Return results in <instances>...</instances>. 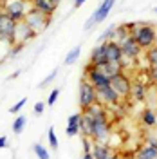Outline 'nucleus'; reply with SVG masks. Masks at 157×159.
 <instances>
[{
    "label": "nucleus",
    "instance_id": "42",
    "mask_svg": "<svg viewBox=\"0 0 157 159\" xmlns=\"http://www.w3.org/2000/svg\"><path fill=\"white\" fill-rule=\"evenodd\" d=\"M2 16H4V9H2V6H0V20H2Z\"/></svg>",
    "mask_w": 157,
    "mask_h": 159
},
{
    "label": "nucleus",
    "instance_id": "40",
    "mask_svg": "<svg viewBox=\"0 0 157 159\" xmlns=\"http://www.w3.org/2000/svg\"><path fill=\"white\" fill-rule=\"evenodd\" d=\"M18 76H20V72L16 70V72H13V74L9 76V80H15V78H18Z\"/></svg>",
    "mask_w": 157,
    "mask_h": 159
},
{
    "label": "nucleus",
    "instance_id": "6",
    "mask_svg": "<svg viewBox=\"0 0 157 159\" xmlns=\"http://www.w3.org/2000/svg\"><path fill=\"white\" fill-rule=\"evenodd\" d=\"M15 29H16V22L4 13V16L0 20V42L13 45L15 43Z\"/></svg>",
    "mask_w": 157,
    "mask_h": 159
},
{
    "label": "nucleus",
    "instance_id": "21",
    "mask_svg": "<svg viewBox=\"0 0 157 159\" xmlns=\"http://www.w3.org/2000/svg\"><path fill=\"white\" fill-rule=\"evenodd\" d=\"M92 127H94V118H90L88 114H81V121H79V132H83V136L90 138L92 136Z\"/></svg>",
    "mask_w": 157,
    "mask_h": 159
},
{
    "label": "nucleus",
    "instance_id": "26",
    "mask_svg": "<svg viewBox=\"0 0 157 159\" xmlns=\"http://www.w3.org/2000/svg\"><path fill=\"white\" fill-rule=\"evenodd\" d=\"M25 116H18V118H15V123H13V132L15 134H22L24 129H25Z\"/></svg>",
    "mask_w": 157,
    "mask_h": 159
},
{
    "label": "nucleus",
    "instance_id": "24",
    "mask_svg": "<svg viewBox=\"0 0 157 159\" xmlns=\"http://www.w3.org/2000/svg\"><path fill=\"white\" fill-rule=\"evenodd\" d=\"M141 119H143V123H145L146 127H154V125H157V116H155V112H154L152 109H145L143 110Z\"/></svg>",
    "mask_w": 157,
    "mask_h": 159
},
{
    "label": "nucleus",
    "instance_id": "8",
    "mask_svg": "<svg viewBox=\"0 0 157 159\" xmlns=\"http://www.w3.org/2000/svg\"><path fill=\"white\" fill-rule=\"evenodd\" d=\"M110 87L116 90V94H118L119 98H127V96H130L132 81H130V78L125 72H119V74L110 78Z\"/></svg>",
    "mask_w": 157,
    "mask_h": 159
},
{
    "label": "nucleus",
    "instance_id": "17",
    "mask_svg": "<svg viewBox=\"0 0 157 159\" xmlns=\"http://www.w3.org/2000/svg\"><path fill=\"white\" fill-rule=\"evenodd\" d=\"M130 96L136 101H143L146 98V85L143 81H134L132 87H130Z\"/></svg>",
    "mask_w": 157,
    "mask_h": 159
},
{
    "label": "nucleus",
    "instance_id": "13",
    "mask_svg": "<svg viewBox=\"0 0 157 159\" xmlns=\"http://www.w3.org/2000/svg\"><path fill=\"white\" fill-rule=\"evenodd\" d=\"M105 61H107V42H99V45H96L90 52V63L94 67H99Z\"/></svg>",
    "mask_w": 157,
    "mask_h": 159
},
{
    "label": "nucleus",
    "instance_id": "1",
    "mask_svg": "<svg viewBox=\"0 0 157 159\" xmlns=\"http://www.w3.org/2000/svg\"><path fill=\"white\" fill-rule=\"evenodd\" d=\"M132 38L136 40V43L141 49H150L152 45H155L157 33L148 24H137V27L132 31Z\"/></svg>",
    "mask_w": 157,
    "mask_h": 159
},
{
    "label": "nucleus",
    "instance_id": "36",
    "mask_svg": "<svg viewBox=\"0 0 157 159\" xmlns=\"http://www.w3.org/2000/svg\"><path fill=\"white\" fill-rule=\"evenodd\" d=\"M43 109H45V105H43V103H42V101H38V103H36V105H34V114H43Z\"/></svg>",
    "mask_w": 157,
    "mask_h": 159
},
{
    "label": "nucleus",
    "instance_id": "15",
    "mask_svg": "<svg viewBox=\"0 0 157 159\" xmlns=\"http://www.w3.org/2000/svg\"><path fill=\"white\" fill-rule=\"evenodd\" d=\"M31 4H33V9L43 13L45 16H52V13L56 11V6L51 0H31Z\"/></svg>",
    "mask_w": 157,
    "mask_h": 159
},
{
    "label": "nucleus",
    "instance_id": "31",
    "mask_svg": "<svg viewBox=\"0 0 157 159\" xmlns=\"http://www.w3.org/2000/svg\"><path fill=\"white\" fill-rule=\"evenodd\" d=\"M25 101H27L25 98H22L20 101H16V103H15V105H13V107L9 109V112H11V114H15V112H20V110H22V107L25 105Z\"/></svg>",
    "mask_w": 157,
    "mask_h": 159
},
{
    "label": "nucleus",
    "instance_id": "35",
    "mask_svg": "<svg viewBox=\"0 0 157 159\" xmlns=\"http://www.w3.org/2000/svg\"><path fill=\"white\" fill-rule=\"evenodd\" d=\"M83 148H85V152H90L92 150V141H90V138H83Z\"/></svg>",
    "mask_w": 157,
    "mask_h": 159
},
{
    "label": "nucleus",
    "instance_id": "38",
    "mask_svg": "<svg viewBox=\"0 0 157 159\" xmlns=\"http://www.w3.org/2000/svg\"><path fill=\"white\" fill-rule=\"evenodd\" d=\"M83 4H85V0H74V7H76V9H78V7H81Z\"/></svg>",
    "mask_w": 157,
    "mask_h": 159
},
{
    "label": "nucleus",
    "instance_id": "23",
    "mask_svg": "<svg viewBox=\"0 0 157 159\" xmlns=\"http://www.w3.org/2000/svg\"><path fill=\"white\" fill-rule=\"evenodd\" d=\"M130 36V31H128L127 24H123V25H116V33H114V42H118V43H121V42H125V40Z\"/></svg>",
    "mask_w": 157,
    "mask_h": 159
},
{
    "label": "nucleus",
    "instance_id": "33",
    "mask_svg": "<svg viewBox=\"0 0 157 159\" xmlns=\"http://www.w3.org/2000/svg\"><path fill=\"white\" fill-rule=\"evenodd\" d=\"M22 47H24V43H13L11 45V51H9V56H18Z\"/></svg>",
    "mask_w": 157,
    "mask_h": 159
},
{
    "label": "nucleus",
    "instance_id": "16",
    "mask_svg": "<svg viewBox=\"0 0 157 159\" xmlns=\"http://www.w3.org/2000/svg\"><path fill=\"white\" fill-rule=\"evenodd\" d=\"M90 154H92V157L94 159H107L110 154H112V150L107 147V143H94L92 145V150H90Z\"/></svg>",
    "mask_w": 157,
    "mask_h": 159
},
{
    "label": "nucleus",
    "instance_id": "22",
    "mask_svg": "<svg viewBox=\"0 0 157 159\" xmlns=\"http://www.w3.org/2000/svg\"><path fill=\"white\" fill-rule=\"evenodd\" d=\"M136 159H157V150L150 145H145L137 150V156Z\"/></svg>",
    "mask_w": 157,
    "mask_h": 159
},
{
    "label": "nucleus",
    "instance_id": "27",
    "mask_svg": "<svg viewBox=\"0 0 157 159\" xmlns=\"http://www.w3.org/2000/svg\"><path fill=\"white\" fill-rule=\"evenodd\" d=\"M79 54H81V47H74L72 51H69V54L65 56V65H72L79 58Z\"/></svg>",
    "mask_w": 157,
    "mask_h": 159
},
{
    "label": "nucleus",
    "instance_id": "5",
    "mask_svg": "<svg viewBox=\"0 0 157 159\" xmlns=\"http://www.w3.org/2000/svg\"><path fill=\"white\" fill-rule=\"evenodd\" d=\"M98 101V92H96V87L92 83H88L87 80H83L79 83V107L85 110L87 107H90L92 103Z\"/></svg>",
    "mask_w": 157,
    "mask_h": 159
},
{
    "label": "nucleus",
    "instance_id": "9",
    "mask_svg": "<svg viewBox=\"0 0 157 159\" xmlns=\"http://www.w3.org/2000/svg\"><path fill=\"white\" fill-rule=\"evenodd\" d=\"M85 74H87V81L88 83H92L96 89L99 87H105V85H110V78H108L107 74H103L98 67H94L92 63H88L87 67H85Z\"/></svg>",
    "mask_w": 157,
    "mask_h": 159
},
{
    "label": "nucleus",
    "instance_id": "34",
    "mask_svg": "<svg viewBox=\"0 0 157 159\" xmlns=\"http://www.w3.org/2000/svg\"><path fill=\"white\" fill-rule=\"evenodd\" d=\"M56 72H58V70H52V72H51L49 76H45V78H43V81L40 83V87H45V85H49L51 81L54 80V76H56Z\"/></svg>",
    "mask_w": 157,
    "mask_h": 159
},
{
    "label": "nucleus",
    "instance_id": "25",
    "mask_svg": "<svg viewBox=\"0 0 157 159\" xmlns=\"http://www.w3.org/2000/svg\"><path fill=\"white\" fill-rule=\"evenodd\" d=\"M146 61L150 67H157V45H152L146 49Z\"/></svg>",
    "mask_w": 157,
    "mask_h": 159
},
{
    "label": "nucleus",
    "instance_id": "7",
    "mask_svg": "<svg viewBox=\"0 0 157 159\" xmlns=\"http://www.w3.org/2000/svg\"><path fill=\"white\" fill-rule=\"evenodd\" d=\"M114 4H116V0H103L101 4H99V7L96 9V13L90 16V18L87 20V24H85V29H92L96 24H99V22H103V20L108 16V13H110V9L114 7Z\"/></svg>",
    "mask_w": 157,
    "mask_h": 159
},
{
    "label": "nucleus",
    "instance_id": "28",
    "mask_svg": "<svg viewBox=\"0 0 157 159\" xmlns=\"http://www.w3.org/2000/svg\"><path fill=\"white\" fill-rule=\"evenodd\" d=\"M33 150H34V154H36V157L38 159H51V154L47 152V148H45L43 145L36 143V145L33 147Z\"/></svg>",
    "mask_w": 157,
    "mask_h": 159
},
{
    "label": "nucleus",
    "instance_id": "10",
    "mask_svg": "<svg viewBox=\"0 0 157 159\" xmlns=\"http://www.w3.org/2000/svg\"><path fill=\"white\" fill-rule=\"evenodd\" d=\"M119 45H121V51H123V58H128L130 61H134V60H137L141 56V51L143 49L136 43V40L132 38V34L125 42H121Z\"/></svg>",
    "mask_w": 157,
    "mask_h": 159
},
{
    "label": "nucleus",
    "instance_id": "39",
    "mask_svg": "<svg viewBox=\"0 0 157 159\" xmlns=\"http://www.w3.org/2000/svg\"><path fill=\"white\" fill-rule=\"evenodd\" d=\"M81 159H94L92 157V154H90V152H85V154H83V157Z\"/></svg>",
    "mask_w": 157,
    "mask_h": 159
},
{
    "label": "nucleus",
    "instance_id": "14",
    "mask_svg": "<svg viewBox=\"0 0 157 159\" xmlns=\"http://www.w3.org/2000/svg\"><path fill=\"white\" fill-rule=\"evenodd\" d=\"M121 58H123L121 45H119L118 42H114V40L107 42V61H114V63H118V61H121Z\"/></svg>",
    "mask_w": 157,
    "mask_h": 159
},
{
    "label": "nucleus",
    "instance_id": "19",
    "mask_svg": "<svg viewBox=\"0 0 157 159\" xmlns=\"http://www.w3.org/2000/svg\"><path fill=\"white\" fill-rule=\"evenodd\" d=\"M79 121H81V114H72L69 119H67V129H65V134L72 138L79 132Z\"/></svg>",
    "mask_w": 157,
    "mask_h": 159
},
{
    "label": "nucleus",
    "instance_id": "30",
    "mask_svg": "<svg viewBox=\"0 0 157 159\" xmlns=\"http://www.w3.org/2000/svg\"><path fill=\"white\" fill-rule=\"evenodd\" d=\"M47 138H49V145L52 150L58 148V138H56V132H54V129H49V132H47Z\"/></svg>",
    "mask_w": 157,
    "mask_h": 159
},
{
    "label": "nucleus",
    "instance_id": "44",
    "mask_svg": "<svg viewBox=\"0 0 157 159\" xmlns=\"http://www.w3.org/2000/svg\"><path fill=\"white\" fill-rule=\"evenodd\" d=\"M0 43H2V42H0ZM0 58H2V54H0Z\"/></svg>",
    "mask_w": 157,
    "mask_h": 159
},
{
    "label": "nucleus",
    "instance_id": "12",
    "mask_svg": "<svg viewBox=\"0 0 157 159\" xmlns=\"http://www.w3.org/2000/svg\"><path fill=\"white\" fill-rule=\"evenodd\" d=\"M34 36H36V33L25 24V20L16 22V29H15V43H25L27 40L34 38Z\"/></svg>",
    "mask_w": 157,
    "mask_h": 159
},
{
    "label": "nucleus",
    "instance_id": "2",
    "mask_svg": "<svg viewBox=\"0 0 157 159\" xmlns=\"http://www.w3.org/2000/svg\"><path fill=\"white\" fill-rule=\"evenodd\" d=\"M4 13L11 16L15 22H22L29 11V2L27 0H4L2 2Z\"/></svg>",
    "mask_w": 157,
    "mask_h": 159
},
{
    "label": "nucleus",
    "instance_id": "4",
    "mask_svg": "<svg viewBox=\"0 0 157 159\" xmlns=\"http://www.w3.org/2000/svg\"><path fill=\"white\" fill-rule=\"evenodd\" d=\"M110 138V121L108 118H98L94 119V127H92V136L90 139L94 143H107Z\"/></svg>",
    "mask_w": 157,
    "mask_h": 159
},
{
    "label": "nucleus",
    "instance_id": "11",
    "mask_svg": "<svg viewBox=\"0 0 157 159\" xmlns=\"http://www.w3.org/2000/svg\"><path fill=\"white\" fill-rule=\"evenodd\" d=\"M96 92H98V101L101 105H118L119 99H121L110 85L99 87V89H96Z\"/></svg>",
    "mask_w": 157,
    "mask_h": 159
},
{
    "label": "nucleus",
    "instance_id": "18",
    "mask_svg": "<svg viewBox=\"0 0 157 159\" xmlns=\"http://www.w3.org/2000/svg\"><path fill=\"white\" fill-rule=\"evenodd\" d=\"M103 74H107L108 78H112V76H116V74H119V72H123V69H121V63H114V61H105V63H101L98 67Z\"/></svg>",
    "mask_w": 157,
    "mask_h": 159
},
{
    "label": "nucleus",
    "instance_id": "41",
    "mask_svg": "<svg viewBox=\"0 0 157 159\" xmlns=\"http://www.w3.org/2000/svg\"><path fill=\"white\" fill-rule=\"evenodd\" d=\"M51 2H52V4H54V6H56V7H58V4H61V2H63V0H51Z\"/></svg>",
    "mask_w": 157,
    "mask_h": 159
},
{
    "label": "nucleus",
    "instance_id": "32",
    "mask_svg": "<svg viewBox=\"0 0 157 159\" xmlns=\"http://www.w3.org/2000/svg\"><path fill=\"white\" fill-rule=\"evenodd\" d=\"M58 96H60V89L51 90L49 98H47V105H54V103H56V99H58Z\"/></svg>",
    "mask_w": 157,
    "mask_h": 159
},
{
    "label": "nucleus",
    "instance_id": "20",
    "mask_svg": "<svg viewBox=\"0 0 157 159\" xmlns=\"http://www.w3.org/2000/svg\"><path fill=\"white\" fill-rule=\"evenodd\" d=\"M85 114H88L90 118L98 119V118H105L107 116V110H105V105H101L99 101H96V103H92L90 107H87V109L83 110Z\"/></svg>",
    "mask_w": 157,
    "mask_h": 159
},
{
    "label": "nucleus",
    "instance_id": "29",
    "mask_svg": "<svg viewBox=\"0 0 157 159\" xmlns=\"http://www.w3.org/2000/svg\"><path fill=\"white\" fill-rule=\"evenodd\" d=\"M114 33H116V25H110V27L101 34L99 42H110V40H114Z\"/></svg>",
    "mask_w": 157,
    "mask_h": 159
},
{
    "label": "nucleus",
    "instance_id": "43",
    "mask_svg": "<svg viewBox=\"0 0 157 159\" xmlns=\"http://www.w3.org/2000/svg\"><path fill=\"white\" fill-rule=\"evenodd\" d=\"M154 11H155V13H157V7H154Z\"/></svg>",
    "mask_w": 157,
    "mask_h": 159
},
{
    "label": "nucleus",
    "instance_id": "37",
    "mask_svg": "<svg viewBox=\"0 0 157 159\" xmlns=\"http://www.w3.org/2000/svg\"><path fill=\"white\" fill-rule=\"evenodd\" d=\"M6 147H7V138L0 136V148H6Z\"/></svg>",
    "mask_w": 157,
    "mask_h": 159
},
{
    "label": "nucleus",
    "instance_id": "45",
    "mask_svg": "<svg viewBox=\"0 0 157 159\" xmlns=\"http://www.w3.org/2000/svg\"><path fill=\"white\" fill-rule=\"evenodd\" d=\"M27 2H31V0H27Z\"/></svg>",
    "mask_w": 157,
    "mask_h": 159
},
{
    "label": "nucleus",
    "instance_id": "3",
    "mask_svg": "<svg viewBox=\"0 0 157 159\" xmlns=\"http://www.w3.org/2000/svg\"><path fill=\"white\" fill-rule=\"evenodd\" d=\"M24 20H25V24L29 25L31 29L38 34V33H42V31H45L47 27H49L51 16H45L43 13H40V11H36V9L31 7V9L27 11V15H25V18Z\"/></svg>",
    "mask_w": 157,
    "mask_h": 159
}]
</instances>
